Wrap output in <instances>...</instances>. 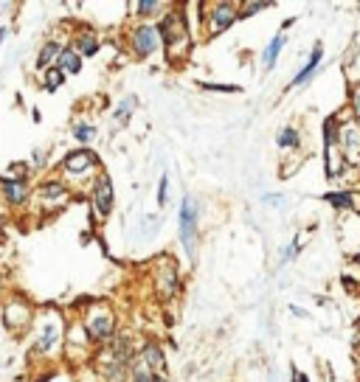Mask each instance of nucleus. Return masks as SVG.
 Returning a JSON list of instances; mask_svg holds the SVG:
<instances>
[{
	"label": "nucleus",
	"instance_id": "nucleus-1",
	"mask_svg": "<svg viewBox=\"0 0 360 382\" xmlns=\"http://www.w3.org/2000/svg\"><path fill=\"white\" fill-rule=\"evenodd\" d=\"M161 37H164V51H166V59L169 62H178L186 59L189 48H191V31L186 26V14L178 9H169L164 17H161Z\"/></svg>",
	"mask_w": 360,
	"mask_h": 382
},
{
	"label": "nucleus",
	"instance_id": "nucleus-2",
	"mask_svg": "<svg viewBox=\"0 0 360 382\" xmlns=\"http://www.w3.org/2000/svg\"><path fill=\"white\" fill-rule=\"evenodd\" d=\"M338 135H341V115H329L324 121V175H326V180L341 177L349 163L338 143Z\"/></svg>",
	"mask_w": 360,
	"mask_h": 382
},
{
	"label": "nucleus",
	"instance_id": "nucleus-3",
	"mask_svg": "<svg viewBox=\"0 0 360 382\" xmlns=\"http://www.w3.org/2000/svg\"><path fill=\"white\" fill-rule=\"evenodd\" d=\"M197 222H200V205L194 197H183L180 202V217H178V225H180V244L189 256L197 253Z\"/></svg>",
	"mask_w": 360,
	"mask_h": 382
},
{
	"label": "nucleus",
	"instance_id": "nucleus-4",
	"mask_svg": "<svg viewBox=\"0 0 360 382\" xmlns=\"http://www.w3.org/2000/svg\"><path fill=\"white\" fill-rule=\"evenodd\" d=\"M158 48H164V37H161V26L155 23H141L130 31V51L138 59L152 56Z\"/></svg>",
	"mask_w": 360,
	"mask_h": 382
},
{
	"label": "nucleus",
	"instance_id": "nucleus-5",
	"mask_svg": "<svg viewBox=\"0 0 360 382\" xmlns=\"http://www.w3.org/2000/svg\"><path fill=\"white\" fill-rule=\"evenodd\" d=\"M236 20H239V6H234V3H211L209 11H206L209 37H220Z\"/></svg>",
	"mask_w": 360,
	"mask_h": 382
},
{
	"label": "nucleus",
	"instance_id": "nucleus-6",
	"mask_svg": "<svg viewBox=\"0 0 360 382\" xmlns=\"http://www.w3.org/2000/svg\"><path fill=\"white\" fill-rule=\"evenodd\" d=\"M85 332H88L90 343H107L116 340V315L107 309H93L85 321Z\"/></svg>",
	"mask_w": 360,
	"mask_h": 382
},
{
	"label": "nucleus",
	"instance_id": "nucleus-7",
	"mask_svg": "<svg viewBox=\"0 0 360 382\" xmlns=\"http://www.w3.org/2000/svg\"><path fill=\"white\" fill-rule=\"evenodd\" d=\"M90 202H93L99 220H104V217L113 211V205H116V191H113V180H110L107 172H99L96 183L90 186Z\"/></svg>",
	"mask_w": 360,
	"mask_h": 382
},
{
	"label": "nucleus",
	"instance_id": "nucleus-8",
	"mask_svg": "<svg viewBox=\"0 0 360 382\" xmlns=\"http://www.w3.org/2000/svg\"><path fill=\"white\" fill-rule=\"evenodd\" d=\"M3 326L9 329V332H20V329H26L29 324H31V306H29V301H23V298H11L6 306H3Z\"/></svg>",
	"mask_w": 360,
	"mask_h": 382
},
{
	"label": "nucleus",
	"instance_id": "nucleus-9",
	"mask_svg": "<svg viewBox=\"0 0 360 382\" xmlns=\"http://www.w3.org/2000/svg\"><path fill=\"white\" fill-rule=\"evenodd\" d=\"M96 166H99V158L90 149H74L62 160V172L68 177H85V175H90V169H96Z\"/></svg>",
	"mask_w": 360,
	"mask_h": 382
},
{
	"label": "nucleus",
	"instance_id": "nucleus-10",
	"mask_svg": "<svg viewBox=\"0 0 360 382\" xmlns=\"http://www.w3.org/2000/svg\"><path fill=\"white\" fill-rule=\"evenodd\" d=\"M56 340H59V318H56V315H51L43 326H40L37 343L31 346V354H34V357H45V354L56 346Z\"/></svg>",
	"mask_w": 360,
	"mask_h": 382
},
{
	"label": "nucleus",
	"instance_id": "nucleus-11",
	"mask_svg": "<svg viewBox=\"0 0 360 382\" xmlns=\"http://www.w3.org/2000/svg\"><path fill=\"white\" fill-rule=\"evenodd\" d=\"M0 194H3V200H6L9 205L20 208V205H26V202H29V197H31V189H29V183H26V180L0 177Z\"/></svg>",
	"mask_w": 360,
	"mask_h": 382
},
{
	"label": "nucleus",
	"instance_id": "nucleus-12",
	"mask_svg": "<svg viewBox=\"0 0 360 382\" xmlns=\"http://www.w3.org/2000/svg\"><path fill=\"white\" fill-rule=\"evenodd\" d=\"M141 360H144V366H146L149 371H155V374H164V371H166V354H164V346H161L158 340H146V343H144Z\"/></svg>",
	"mask_w": 360,
	"mask_h": 382
},
{
	"label": "nucleus",
	"instance_id": "nucleus-13",
	"mask_svg": "<svg viewBox=\"0 0 360 382\" xmlns=\"http://www.w3.org/2000/svg\"><path fill=\"white\" fill-rule=\"evenodd\" d=\"M321 59H324V46H321V43H315L313 51H310V56H307V62H304V68L296 73V79L290 82V88H304V85L313 79L315 73H318Z\"/></svg>",
	"mask_w": 360,
	"mask_h": 382
},
{
	"label": "nucleus",
	"instance_id": "nucleus-14",
	"mask_svg": "<svg viewBox=\"0 0 360 382\" xmlns=\"http://www.w3.org/2000/svg\"><path fill=\"white\" fill-rule=\"evenodd\" d=\"M37 200L43 202V205H62L65 200H68V189H65V183L62 180H45L37 186Z\"/></svg>",
	"mask_w": 360,
	"mask_h": 382
},
{
	"label": "nucleus",
	"instance_id": "nucleus-15",
	"mask_svg": "<svg viewBox=\"0 0 360 382\" xmlns=\"http://www.w3.org/2000/svg\"><path fill=\"white\" fill-rule=\"evenodd\" d=\"M158 292L164 295V298H172L175 292H178V286H180V276H178V270H175V264L169 262V264H164V270H158Z\"/></svg>",
	"mask_w": 360,
	"mask_h": 382
},
{
	"label": "nucleus",
	"instance_id": "nucleus-16",
	"mask_svg": "<svg viewBox=\"0 0 360 382\" xmlns=\"http://www.w3.org/2000/svg\"><path fill=\"white\" fill-rule=\"evenodd\" d=\"M321 200L329 202L335 211H352V208H358L355 191H326V194H321Z\"/></svg>",
	"mask_w": 360,
	"mask_h": 382
},
{
	"label": "nucleus",
	"instance_id": "nucleus-17",
	"mask_svg": "<svg viewBox=\"0 0 360 382\" xmlns=\"http://www.w3.org/2000/svg\"><path fill=\"white\" fill-rule=\"evenodd\" d=\"M54 68H59L62 73H71V76H74V73H79V71H82V56L76 53V48L74 46H65Z\"/></svg>",
	"mask_w": 360,
	"mask_h": 382
},
{
	"label": "nucleus",
	"instance_id": "nucleus-18",
	"mask_svg": "<svg viewBox=\"0 0 360 382\" xmlns=\"http://www.w3.org/2000/svg\"><path fill=\"white\" fill-rule=\"evenodd\" d=\"M284 46H287V34L279 31V34L268 43V48L262 51V65H265V71H270V68L276 65V59H279V53H281V48Z\"/></svg>",
	"mask_w": 360,
	"mask_h": 382
},
{
	"label": "nucleus",
	"instance_id": "nucleus-19",
	"mask_svg": "<svg viewBox=\"0 0 360 382\" xmlns=\"http://www.w3.org/2000/svg\"><path fill=\"white\" fill-rule=\"evenodd\" d=\"M59 53H62V46L51 40V43H45V46L40 48V53H37V62H34V65H37V68H40V71L45 73L48 68H54V65H56Z\"/></svg>",
	"mask_w": 360,
	"mask_h": 382
},
{
	"label": "nucleus",
	"instance_id": "nucleus-20",
	"mask_svg": "<svg viewBox=\"0 0 360 382\" xmlns=\"http://www.w3.org/2000/svg\"><path fill=\"white\" fill-rule=\"evenodd\" d=\"M276 146H279V149H284V152L299 149V146H301V135H299V130H296V127H281V130L276 133Z\"/></svg>",
	"mask_w": 360,
	"mask_h": 382
},
{
	"label": "nucleus",
	"instance_id": "nucleus-21",
	"mask_svg": "<svg viewBox=\"0 0 360 382\" xmlns=\"http://www.w3.org/2000/svg\"><path fill=\"white\" fill-rule=\"evenodd\" d=\"M135 17H141V20H149V17H155L158 11H169V6L166 3H158V0H138L133 6Z\"/></svg>",
	"mask_w": 360,
	"mask_h": 382
},
{
	"label": "nucleus",
	"instance_id": "nucleus-22",
	"mask_svg": "<svg viewBox=\"0 0 360 382\" xmlns=\"http://www.w3.org/2000/svg\"><path fill=\"white\" fill-rule=\"evenodd\" d=\"M99 51V37L93 34V31H85V34H79L76 37V53L82 56V59H88Z\"/></svg>",
	"mask_w": 360,
	"mask_h": 382
},
{
	"label": "nucleus",
	"instance_id": "nucleus-23",
	"mask_svg": "<svg viewBox=\"0 0 360 382\" xmlns=\"http://www.w3.org/2000/svg\"><path fill=\"white\" fill-rule=\"evenodd\" d=\"M135 104H138V98H135V96H127V98L113 110V121H116V124H127V118H130V113L135 110Z\"/></svg>",
	"mask_w": 360,
	"mask_h": 382
},
{
	"label": "nucleus",
	"instance_id": "nucleus-24",
	"mask_svg": "<svg viewBox=\"0 0 360 382\" xmlns=\"http://www.w3.org/2000/svg\"><path fill=\"white\" fill-rule=\"evenodd\" d=\"M71 133H74V138H76L79 143H90L93 138H96V127H93L90 121H76Z\"/></svg>",
	"mask_w": 360,
	"mask_h": 382
},
{
	"label": "nucleus",
	"instance_id": "nucleus-25",
	"mask_svg": "<svg viewBox=\"0 0 360 382\" xmlns=\"http://www.w3.org/2000/svg\"><path fill=\"white\" fill-rule=\"evenodd\" d=\"M62 82H65V73H62L59 68H48V71L43 73V85H45V91H48V93H51V91H56Z\"/></svg>",
	"mask_w": 360,
	"mask_h": 382
},
{
	"label": "nucleus",
	"instance_id": "nucleus-26",
	"mask_svg": "<svg viewBox=\"0 0 360 382\" xmlns=\"http://www.w3.org/2000/svg\"><path fill=\"white\" fill-rule=\"evenodd\" d=\"M130 380L133 382H164V374H155V371H149V368L144 366V368H133V371H130Z\"/></svg>",
	"mask_w": 360,
	"mask_h": 382
},
{
	"label": "nucleus",
	"instance_id": "nucleus-27",
	"mask_svg": "<svg viewBox=\"0 0 360 382\" xmlns=\"http://www.w3.org/2000/svg\"><path fill=\"white\" fill-rule=\"evenodd\" d=\"M265 9H270L268 0H259V3H242V6H239V20H242V17H254L256 11H265Z\"/></svg>",
	"mask_w": 360,
	"mask_h": 382
},
{
	"label": "nucleus",
	"instance_id": "nucleus-28",
	"mask_svg": "<svg viewBox=\"0 0 360 382\" xmlns=\"http://www.w3.org/2000/svg\"><path fill=\"white\" fill-rule=\"evenodd\" d=\"M349 104H352V118H355V124L360 127V82L349 91Z\"/></svg>",
	"mask_w": 360,
	"mask_h": 382
},
{
	"label": "nucleus",
	"instance_id": "nucleus-29",
	"mask_svg": "<svg viewBox=\"0 0 360 382\" xmlns=\"http://www.w3.org/2000/svg\"><path fill=\"white\" fill-rule=\"evenodd\" d=\"M296 253H299V239H296V242H290V244L281 250V264L293 262V259H296Z\"/></svg>",
	"mask_w": 360,
	"mask_h": 382
},
{
	"label": "nucleus",
	"instance_id": "nucleus-30",
	"mask_svg": "<svg viewBox=\"0 0 360 382\" xmlns=\"http://www.w3.org/2000/svg\"><path fill=\"white\" fill-rule=\"evenodd\" d=\"M203 88L206 91H217V93H239V88H234V85H209V82H203Z\"/></svg>",
	"mask_w": 360,
	"mask_h": 382
},
{
	"label": "nucleus",
	"instance_id": "nucleus-31",
	"mask_svg": "<svg viewBox=\"0 0 360 382\" xmlns=\"http://www.w3.org/2000/svg\"><path fill=\"white\" fill-rule=\"evenodd\" d=\"M166 191H169V177L164 175L161 177V186H158V205H166Z\"/></svg>",
	"mask_w": 360,
	"mask_h": 382
},
{
	"label": "nucleus",
	"instance_id": "nucleus-32",
	"mask_svg": "<svg viewBox=\"0 0 360 382\" xmlns=\"http://www.w3.org/2000/svg\"><path fill=\"white\" fill-rule=\"evenodd\" d=\"M290 382H310V377L304 374V371H299V368H293V380Z\"/></svg>",
	"mask_w": 360,
	"mask_h": 382
},
{
	"label": "nucleus",
	"instance_id": "nucleus-33",
	"mask_svg": "<svg viewBox=\"0 0 360 382\" xmlns=\"http://www.w3.org/2000/svg\"><path fill=\"white\" fill-rule=\"evenodd\" d=\"M45 160H48V155H45L43 149H37V152H34V163H37V166H43Z\"/></svg>",
	"mask_w": 360,
	"mask_h": 382
},
{
	"label": "nucleus",
	"instance_id": "nucleus-34",
	"mask_svg": "<svg viewBox=\"0 0 360 382\" xmlns=\"http://www.w3.org/2000/svg\"><path fill=\"white\" fill-rule=\"evenodd\" d=\"M265 202H268V205H281L284 197H265Z\"/></svg>",
	"mask_w": 360,
	"mask_h": 382
},
{
	"label": "nucleus",
	"instance_id": "nucleus-35",
	"mask_svg": "<svg viewBox=\"0 0 360 382\" xmlns=\"http://www.w3.org/2000/svg\"><path fill=\"white\" fill-rule=\"evenodd\" d=\"M6 34H9V31H6V29H0V43L6 40Z\"/></svg>",
	"mask_w": 360,
	"mask_h": 382
}]
</instances>
